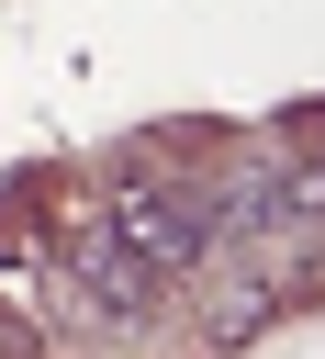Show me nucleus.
I'll return each instance as SVG.
<instances>
[{
    "label": "nucleus",
    "instance_id": "obj_1",
    "mask_svg": "<svg viewBox=\"0 0 325 359\" xmlns=\"http://www.w3.org/2000/svg\"><path fill=\"white\" fill-rule=\"evenodd\" d=\"M101 224H112L123 258H146L157 280H179V269H202V247L224 236V202H213L191 168H123V180L101 191Z\"/></svg>",
    "mask_w": 325,
    "mask_h": 359
},
{
    "label": "nucleus",
    "instance_id": "obj_2",
    "mask_svg": "<svg viewBox=\"0 0 325 359\" xmlns=\"http://www.w3.org/2000/svg\"><path fill=\"white\" fill-rule=\"evenodd\" d=\"M56 280H67V269H56L45 224H11V236H0V303H11L22 325H56V314H67V303H56Z\"/></svg>",
    "mask_w": 325,
    "mask_h": 359
}]
</instances>
